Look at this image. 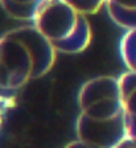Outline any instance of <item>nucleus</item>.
Here are the masks:
<instances>
[{
    "mask_svg": "<svg viewBox=\"0 0 136 148\" xmlns=\"http://www.w3.org/2000/svg\"><path fill=\"white\" fill-rule=\"evenodd\" d=\"M78 106L77 139L98 148H115L128 136L119 78L99 75L85 82Z\"/></svg>",
    "mask_w": 136,
    "mask_h": 148,
    "instance_id": "nucleus-1",
    "label": "nucleus"
},
{
    "mask_svg": "<svg viewBox=\"0 0 136 148\" xmlns=\"http://www.w3.org/2000/svg\"><path fill=\"white\" fill-rule=\"evenodd\" d=\"M54 61V48L34 25L5 32L0 37V91L13 95L49 73Z\"/></svg>",
    "mask_w": 136,
    "mask_h": 148,
    "instance_id": "nucleus-2",
    "label": "nucleus"
},
{
    "mask_svg": "<svg viewBox=\"0 0 136 148\" xmlns=\"http://www.w3.org/2000/svg\"><path fill=\"white\" fill-rule=\"evenodd\" d=\"M33 25L59 53L83 52L93 38L87 15L64 0H48L37 13Z\"/></svg>",
    "mask_w": 136,
    "mask_h": 148,
    "instance_id": "nucleus-3",
    "label": "nucleus"
},
{
    "mask_svg": "<svg viewBox=\"0 0 136 148\" xmlns=\"http://www.w3.org/2000/svg\"><path fill=\"white\" fill-rule=\"evenodd\" d=\"M122 89L127 135L136 139V73L126 71L119 77Z\"/></svg>",
    "mask_w": 136,
    "mask_h": 148,
    "instance_id": "nucleus-4",
    "label": "nucleus"
},
{
    "mask_svg": "<svg viewBox=\"0 0 136 148\" xmlns=\"http://www.w3.org/2000/svg\"><path fill=\"white\" fill-rule=\"evenodd\" d=\"M108 16L126 31L136 29V0H106Z\"/></svg>",
    "mask_w": 136,
    "mask_h": 148,
    "instance_id": "nucleus-5",
    "label": "nucleus"
},
{
    "mask_svg": "<svg viewBox=\"0 0 136 148\" xmlns=\"http://www.w3.org/2000/svg\"><path fill=\"white\" fill-rule=\"evenodd\" d=\"M48 0H0L3 11L15 20L34 21L42 5Z\"/></svg>",
    "mask_w": 136,
    "mask_h": 148,
    "instance_id": "nucleus-6",
    "label": "nucleus"
},
{
    "mask_svg": "<svg viewBox=\"0 0 136 148\" xmlns=\"http://www.w3.org/2000/svg\"><path fill=\"white\" fill-rule=\"evenodd\" d=\"M119 52L128 71L136 73V29L127 31L123 34L119 44Z\"/></svg>",
    "mask_w": 136,
    "mask_h": 148,
    "instance_id": "nucleus-7",
    "label": "nucleus"
},
{
    "mask_svg": "<svg viewBox=\"0 0 136 148\" xmlns=\"http://www.w3.org/2000/svg\"><path fill=\"white\" fill-rule=\"evenodd\" d=\"M64 1L85 15H94L100 11L103 5H106V0H64Z\"/></svg>",
    "mask_w": 136,
    "mask_h": 148,
    "instance_id": "nucleus-8",
    "label": "nucleus"
},
{
    "mask_svg": "<svg viewBox=\"0 0 136 148\" xmlns=\"http://www.w3.org/2000/svg\"><path fill=\"white\" fill-rule=\"evenodd\" d=\"M15 106V97L10 94H4L0 91V130L3 127V122L7 112Z\"/></svg>",
    "mask_w": 136,
    "mask_h": 148,
    "instance_id": "nucleus-9",
    "label": "nucleus"
},
{
    "mask_svg": "<svg viewBox=\"0 0 136 148\" xmlns=\"http://www.w3.org/2000/svg\"><path fill=\"white\" fill-rule=\"evenodd\" d=\"M64 148H98V147L91 145V144H89V143H85V142H82V140H79V139H77L74 142L69 143L68 145H65Z\"/></svg>",
    "mask_w": 136,
    "mask_h": 148,
    "instance_id": "nucleus-10",
    "label": "nucleus"
},
{
    "mask_svg": "<svg viewBox=\"0 0 136 148\" xmlns=\"http://www.w3.org/2000/svg\"><path fill=\"white\" fill-rule=\"evenodd\" d=\"M115 148H136V139L127 136L124 140H122Z\"/></svg>",
    "mask_w": 136,
    "mask_h": 148,
    "instance_id": "nucleus-11",
    "label": "nucleus"
}]
</instances>
